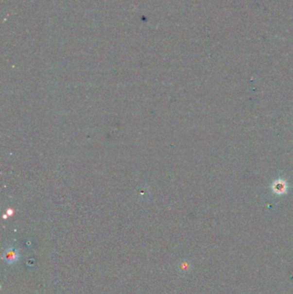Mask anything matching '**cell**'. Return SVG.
Masks as SVG:
<instances>
[{"instance_id": "6da1fadb", "label": "cell", "mask_w": 293, "mask_h": 294, "mask_svg": "<svg viewBox=\"0 0 293 294\" xmlns=\"http://www.w3.org/2000/svg\"><path fill=\"white\" fill-rule=\"evenodd\" d=\"M4 258L5 261L9 264L14 263L18 260V251L13 247H10V248H8L7 250H5L4 254Z\"/></svg>"}]
</instances>
